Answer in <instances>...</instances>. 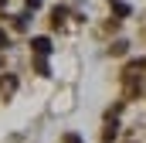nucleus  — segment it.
<instances>
[{
  "instance_id": "1",
  "label": "nucleus",
  "mask_w": 146,
  "mask_h": 143,
  "mask_svg": "<svg viewBox=\"0 0 146 143\" xmlns=\"http://www.w3.org/2000/svg\"><path fill=\"white\" fill-rule=\"evenodd\" d=\"M31 44H34V51H37V55H48V51H51V41H48V37H34Z\"/></svg>"
},
{
  "instance_id": "2",
  "label": "nucleus",
  "mask_w": 146,
  "mask_h": 143,
  "mask_svg": "<svg viewBox=\"0 0 146 143\" xmlns=\"http://www.w3.org/2000/svg\"><path fill=\"white\" fill-rule=\"evenodd\" d=\"M112 10H115V14H119V17H126V14H129V7H126V3H122V0H112Z\"/></svg>"
},
{
  "instance_id": "3",
  "label": "nucleus",
  "mask_w": 146,
  "mask_h": 143,
  "mask_svg": "<svg viewBox=\"0 0 146 143\" xmlns=\"http://www.w3.org/2000/svg\"><path fill=\"white\" fill-rule=\"evenodd\" d=\"M51 21H54V27H58V24L65 21V7H54V17H51Z\"/></svg>"
},
{
  "instance_id": "4",
  "label": "nucleus",
  "mask_w": 146,
  "mask_h": 143,
  "mask_svg": "<svg viewBox=\"0 0 146 143\" xmlns=\"http://www.w3.org/2000/svg\"><path fill=\"white\" fill-rule=\"evenodd\" d=\"M0 89H7V92H10V89H14V78H0Z\"/></svg>"
},
{
  "instance_id": "5",
  "label": "nucleus",
  "mask_w": 146,
  "mask_h": 143,
  "mask_svg": "<svg viewBox=\"0 0 146 143\" xmlns=\"http://www.w3.org/2000/svg\"><path fill=\"white\" fill-rule=\"evenodd\" d=\"M3 44H7V31L0 27V48H3Z\"/></svg>"
},
{
  "instance_id": "6",
  "label": "nucleus",
  "mask_w": 146,
  "mask_h": 143,
  "mask_svg": "<svg viewBox=\"0 0 146 143\" xmlns=\"http://www.w3.org/2000/svg\"><path fill=\"white\" fill-rule=\"evenodd\" d=\"M27 7H31V10H37V7H41V0H27Z\"/></svg>"
},
{
  "instance_id": "7",
  "label": "nucleus",
  "mask_w": 146,
  "mask_h": 143,
  "mask_svg": "<svg viewBox=\"0 0 146 143\" xmlns=\"http://www.w3.org/2000/svg\"><path fill=\"white\" fill-rule=\"evenodd\" d=\"M0 3H3V0H0Z\"/></svg>"
}]
</instances>
